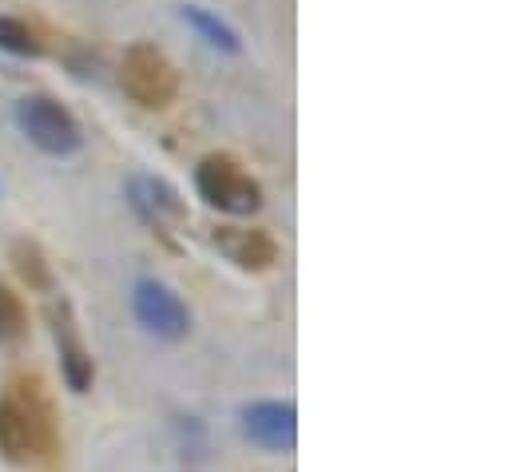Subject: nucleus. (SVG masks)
<instances>
[{"label":"nucleus","mask_w":512,"mask_h":472,"mask_svg":"<svg viewBox=\"0 0 512 472\" xmlns=\"http://www.w3.org/2000/svg\"><path fill=\"white\" fill-rule=\"evenodd\" d=\"M56 421L52 405L40 393V381L12 377L8 393L0 397V457L8 465H32L36 457L52 453Z\"/></svg>","instance_id":"obj_1"},{"label":"nucleus","mask_w":512,"mask_h":472,"mask_svg":"<svg viewBox=\"0 0 512 472\" xmlns=\"http://www.w3.org/2000/svg\"><path fill=\"white\" fill-rule=\"evenodd\" d=\"M195 187L207 199V207H215L223 215H255L262 207L258 179L235 155H207L195 167Z\"/></svg>","instance_id":"obj_2"},{"label":"nucleus","mask_w":512,"mask_h":472,"mask_svg":"<svg viewBox=\"0 0 512 472\" xmlns=\"http://www.w3.org/2000/svg\"><path fill=\"white\" fill-rule=\"evenodd\" d=\"M120 88L128 92L131 104H139L147 112H163L179 92V76H175V64L155 44L139 40L120 60Z\"/></svg>","instance_id":"obj_3"},{"label":"nucleus","mask_w":512,"mask_h":472,"mask_svg":"<svg viewBox=\"0 0 512 472\" xmlns=\"http://www.w3.org/2000/svg\"><path fill=\"white\" fill-rule=\"evenodd\" d=\"M12 119H16L20 135H24L32 147H40L44 155H72V151H80V143H84L76 116H72L64 104H56L52 96H24V100L16 104Z\"/></svg>","instance_id":"obj_4"},{"label":"nucleus","mask_w":512,"mask_h":472,"mask_svg":"<svg viewBox=\"0 0 512 472\" xmlns=\"http://www.w3.org/2000/svg\"><path fill=\"white\" fill-rule=\"evenodd\" d=\"M131 310H135L139 326H143L147 334L163 338V342H179V338H187V330H191V314H187L183 298H179L171 286H163L159 278H139V282H135V290H131Z\"/></svg>","instance_id":"obj_5"},{"label":"nucleus","mask_w":512,"mask_h":472,"mask_svg":"<svg viewBox=\"0 0 512 472\" xmlns=\"http://www.w3.org/2000/svg\"><path fill=\"white\" fill-rule=\"evenodd\" d=\"M128 203L131 211L159 235H171L175 227L187 223V207L179 199V191L159 179V175H131L128 179Z\"/></svg>","instance_id":"obj_6"},{"label":"nucleus","mask_w":512,"mask_h":472,"mask_svg":"<svg viewBox=\"0 0 512 472\" xmlns=\"http://www.w3.org/2000/svg\"><path fill=\"white\" fill-rule=\"evenodd\" d=\"M48 322H52V338H56V350H60V369H64V381L72 393H88L92 389V377H96V365L92 354L80 338V326L72 318V306L60 298L48 306Z\"/></svg>","instance_id":"obj_7"},{"label":"nucleus","mask_w":512,"mask_h":472,"mask_svg":"<svg viewBox=\"0 0 512 472\" xmlns=\"http://www.w3.org/2000/svg\"><path fill=\"white\" fill-rule=\"evenodd\" d=\"M243 433L270 453H290L298 441V413L290 401H255L243 409Z\"/></svg>","instance_id":"obj_8"},{"label":"nucleus","mask_w":512,"mask_h":472,"mask_svg":"<svg viewBox=\"0 0 512 472\" xmlns=\"http://www.w3.org/2000/svg\"><path fill=\"white\" fill-rule=\"evenodd\" d=\"M215 246L239 270H251V274H262V270H270L278 262V242L266 231H251V227H219L215 231Z\"/></svg>","instance_id":"obj_9"},{"label":"nucleus","mask_w":512,"mask_h":472,"mask_svg":"<svg viewBox=\"0 0 512 472\" xmlns=\"http://www.w3.org/2000/svg\"><path fill=\"white\" fill-rule=\"evenodd\" d=\"M183 20L211 44V48H219V52H239L243 48V40H239V32L227 24V20H219L215 12H207V8H199V4H183Z\"/></svg>","instance_id":"obj_10"},{"label":"nucleus","mask_w":512,"mask_h":472,"mask_svg":"<svg viewBox=\"0 0 512 472\" xmlns=\"http://www.w3.org/2000/svg\"><path fill=\"white\" fill-rule=\"evenodd\" d=\"M12 266H16V274L32 286V290H52V270H48V262H44V254H40V246L36 242H28V238H16L12 242Z\"/></svg>","instance_id":"obj_11"},{"label":"nucleus","mask_w":512,"mask_h":472,"mask_svg":"<svg viewBox=\"0 0 512 472\" xmlns=\"http://www.w3.org/2000/svg\"><path fill=\"white\" fill-rule=\"evenodd\" d=\"M0 52H8V56H40L44 44H40V36L24 20L0 16Z\"/></svg>","instance_id":"obj_12"},{"label":"nucleus","mask_w":512,"mask_h":472,"mask_svg":"<svg viewBox=\"0 0 512 472\" xmlns=\"http://www.w3.org/2000/svg\"><path fill=\"white\" fill-rule=\"evenodd\" d=\"M24 302L8 290V286H0V346H8V342H16L20 334H24Z\"/></svg>","instance_id":"obj_13"}]
</instances>
